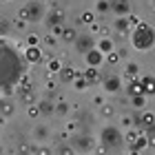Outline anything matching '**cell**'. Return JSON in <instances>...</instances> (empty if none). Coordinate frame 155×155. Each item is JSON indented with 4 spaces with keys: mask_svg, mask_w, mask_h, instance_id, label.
<instances>
[{
    "mask_svg": "<svg viewBox=\"0 0 155 155\" xmlns=\"http://www.w3.org/2000/svg\"><path fill=\"white\" fill-rule=\"evenodd\" d=\"M82 22H93V13H82Z\"/></svg>",
    "mask_w": 155,
    "mask_h": 155,
    "instance_id": "obj_2",
    "label": "cell"
},
{
    "mask_svg": "<svg viewBox=\"0 0 155 155\" xmlns=\"http://www.w3.org/2000/svg\"><path fill=\"white\" fill-rule=\"evenodd\" d=\"M62 75H64V80H67V78H73V73H71V69H64V73H62Z\"/></svg>",
    "mask_w": 155,
    "mask_h": 155,
    "instance_id": "obj_7",
    "label": "cell"
},
{
    "mask_svg": "<svg viewBox=\"0 0 155 155\" xmlns=\"http://www.w3.org/2000/svg\"><path fill=\"white\" fill-rule=\"evenodd\" d=\"M64 38H67V40H73V31H71V29L64 31Z\"/></svg>",
    "mask_w": 155,
    "mask_h": 155,
    "instance_id": "obj_6",
    "label": "cell"
},
{
    "mask_svg": "<svg viewBox=\"0 0 155 155\" xmlns=\"http://www.w3.org/2000/svg\"><path fill=\"white\" fill-rule=\"evenodd\" d=\"M153 120H155V117H153V115H149V113H146V115H144V122H146V124H151V122H153Z\"/></svg>",
    "mask_w": 155,
    "mask_h": 155,
    "instance_id": "obj_8",
    "label": "cell"
},
{
    "mask_svg": "<svg viewBox=\"0 0 155 155\" xmlns=\"http://www.w3.org/2000/svg\"><path fill=\"white\" fill-rule=\"evenodd\" d=\"M144 144H146V137H137V140H135V146H137V149H142Z\"/></svg>",
    "mask_w": 155,
    "mask_h": 155,
    "instance_id": "obj_3",
    "label": "cell"
},
{
    "mask_svg": "<svg viewBox=\"0 0 155 155\" xmlns=\"http://www.w3.org/2000/svg\"><path fill=\"white\" fill-rule=\"evenodd\" d=\"M102 113L109 117V115H113V109H111V107H104V109H102Z\"/></svg>",
    "mask_w": 155,
    "mask_h": 155,
    "instance_id": "obj_5",
    "label": "cell"
},
{
    "mask_svg": "<svg viewBox=\"0 0 155 155\" xmlns=\"http://www.w3.org/2000/svg\"><path fill=\"white\" fill-rule=\"evenodd\" d=\"M131 91H133V93H142V87H140V84H133V87H131Z\"/></svg>",
    "mask_w": 155,
    "mask_h": 155,
    "instance_id": "obj_4",
    "label": "cell"
},
{
    "mask_svg": "<svg viewBox=\"0 0 155 155\" xmlns=\"http://www.w3.org/2000/svg\"><path fill=\"white\" fill-rule=\"evenodd\" d=\"M131 155H140V151H137V153H131Z\"/></svg>",
    "mask_w": 155,
    "mask_h": 155,
    "instance_id": "obj_9",
    "label": "cell"
},
{
    "mask_svg": "<svg viewBox=\"0 0 155 155\" xmlns=\"http://www.w3.org/2000/svg\"><path fill=\"white\" fill-rule=\"evenodd\" d=\"M27 55H29V60H38V58H40L36 49H29V51H27Z\"/></svg>",
    "mask_w": 155,
    "mask_h": 155,
    "instance_id": "obj_1",
    "label": "cell"
}]
</instances>
